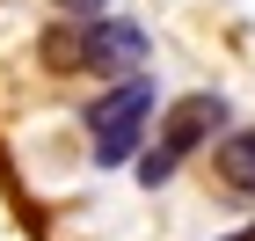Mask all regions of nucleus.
I'll return each instance as SVG.
<instances>
[{
    "label": "nucleus",
    "mask_w": 255,
    "mask_h": 241,
    "mask_svg": "<svg viewBox=\"0 0 255 241\" xmlns=\"http://www.w3.org/2000/svg\"><path fill=\"white\" fill-rule=\"evenodd\" d=\"M153 73H131L117 80L110 95L88 102V139H95V168H117V161L138 154V139H146V124H153Z\"/></svg>",
    "instance_id": "nucleus-1"
},
{
    "label": "nucleus",
    "mask_w": 255,
    "mask_h": 241,
    "mask_svg": "<svg viewBox=\"0 0 255 241\" xmlns=\"http://www.w3.org/2000/svg\"><path fill=\"white\" fill-rule=\"evenodd\" d=\"M219 124H226V95H182L175 110L160 117V139L138 154V183H146V190H153V183H168L182 161H190L197 146L219 132Z\"/></svg>",
    "instance_id": "nucleus-2"
},
{
    "label": "nucleus",
    "mask_w": 255,
    "mask_h": 241,
    "mask_svg": "<svg viewBox=\"0 0 255 241\" xmlns=\"http://www.w3.org/2000/svg\"><path fill=\"white\" fill-rule=\"evenodd\" d=\"M146 29L138 22H124V15H95V22H80V73H117V80H131V73H146Z\"/></svg>",
    "instance_id": "nucleus-3"
},
{
    "label": "nucleus",
    "mask_w": 255,
    "mask_h": 241,
    "mask_svg": "<svg viewBox=\"0 0 255 241\" xmlns=\"http://www.w3.org/2000/svg\"><path fill=\"white\" fill-rule=\"evenodd\" d=\"M212 168H219V183H226L234 198H255V124H248V132H226V139H219Z\"/></svg>",
    "instance_id": "nucleus-4"
},
{
    "label": "nucleus",
    "mask_w": 255,
    "mask_h": 241,
    "mask_svg": "<svg viewBox=\"0 0 255 241\" xmlns=\"http://www.w3.org/2000/svg\"><path fill=\"white\" fill-rule=\"evenodd\" d=\"M44 66L51 73H80V29H44Z\"/></svg>",
    "instance_id": "nucleus-5"
},
{
    "label": "nucleus",
    "mask_w": 255,
    "mask_h": 241,
    "mask_svg": "<svg viewBox=\"0 0 255 241\" xmlns=\"http://www.w3.org/2000/svg\"><path fill=\"white\" fill-rule=\"evenodd\" d=\"M59 7H66V15H80V22H95L102 7H110V0H59Z\"/></svg>",
    "instance_id": "nucleus-6"
},
{
    "label": "nucleus",
    "mask_w": 255,
    "mask_h": 241,
    "mask_svg": "<svg viewBox=\"0 0 255 241\" xmlns=\"http://www.w3.org/2000/svg\"><path fill=\"white\" fill-rule=\"evenodd\" d=\"M241 241H255V227H248V234H241Z\"/></svg>",
    "instance_id": "nucleus-7"
}]
</instances>
